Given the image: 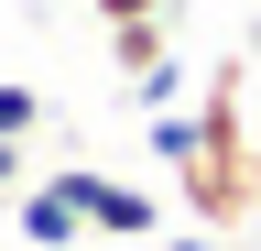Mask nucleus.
Here are the masks:
<instances>
[{
	"label": "nucleus",
	"instance_id": "obj_9",
	"mask_svg": "<svg viewBox=\"0 0 261 251\" xmlns=\"http://www.w3.org/2000/svg\"><path fill=\"white\" fill-rule=\"evenodd\" d=\"M163 251H218V240H163Z\"/></svg>",
	"mask_w": 261,
	"mask_h": 251
},
{
	"label": "nucleus",
	"instance_id": "obj_3",
	"mask_svg": "<svg viewBox=\"0 0 261 251\" xmlns=\"http://www.w3.org/2000/svg\"><path fill=\"white\" fill-rule=\"evenodd\" d=\"M76 230H87V208L65 197V175H44V186L22 197V240H33V251H76Z\"/></svg>",
	"mask_w": 261,
	"mask_h": 251
},
{
	"label": "nucleus",
	"instance_id": "obj_2",
	"mask_svg": "<svg viewBox=\"0 0 261 251\" xmlns=\"http://www.w3.org/2000/svg\"><path fill=\"white\" fill-rule=\"evenodd\" d=\"M65 197L87 208V230H109V240H152V197H142V186H120V175H87V164H65Z\"/></svg>",
	"mask_w": 261,
	"mask_h": 251
},
{
	"label": "nucleus",
	"instance_id": "obj_5",
	"mask_svg": "<svg viewBox=\"0 0 261 251\" xmlns=\"http://www.w3.org/2000/svg\"><path fill=\"white\" fill-rule=\"evenodd\" d=\"M196 153V109L174 99V109H152V164H185Z\"/></svg>",
	"mask_w": 261,
	"mask_h": 251
},
{
	"label": "nucleus",
	"instance_id": "obj_4",
	"mask_svg": "<svg viewBox=\"0 0 261 251\" xmlns=\"http://www.w3.org/2000/svg\"><path fill=\"white\" fill-rule=\"evenodd\" d=\"M109 66H120V77L174 66V22H163V11H142V22H109Z\"/></svg>",
	"mask_w": 261,
	"mask_h": 251
},
{
	"label": "nucleus",
	"instance_id": "obj_8",
	"mask_svg": "<svg viewBox=\"0 0 261 251\" xmlns=\"http://www.w3.org/2000/svg\"><path fill=\"white\" fill-rule=\"evenodd\" d=\"M11 186H22V142H0V197H11Z\"/></svg>",
	"mask_w": 261,
	"mask_h": 251
},
{
	"label": "nucleus",
	"instance_id": "obj_7",
	"mask_svg": "<svg viewBox=\"0 0 261 251\" xmlns=\"http://www.w3.org/2000/svg\"><path fill=\"white\" fill-rule=\"evenodd\" d=\"M98 22H142V11H163V0H87Z\"/></svg>",
	"mask_w": 261,
	"mask_h": 251
},
{
	"label": "nucleus",
	"instance_id": "obj_1",
	"mask_svg": "<svg viewBox=\"0 0 261 251\" xmlns=\"http://www.w3.org/2000/svg\"><path fill=\"white\" fill-rule=\"evenodd\" d=\"M250 66L228 55V66H207V87H196V153L174 164L185 186V208L207 218V230H250V208H261V142H250Z\"/></svg>",
	"mask_w": 261,
	"mask_h": 251
},
{
	"label": "nucleus",
	"instance_id": "obj_6",
	"mask_svg": "<svg viewBox=\"0 0 261 251\" xmlns=\"http://www.w3.org/2000/svg\"><path fill=\"white\" fill-rule=\"evenodd\" d=\"M44 131V99H33V87H0V142H33Z\"/></svg>",
	"mask_w": 261,
	"mask_h": 251
}]
</instances>
